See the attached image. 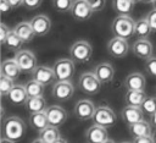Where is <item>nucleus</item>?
I'll return each mask as SVG.
<instances>
[{
  "label": "nucleus",
  "instance_id": "2",
  "mask_svg": "<svg viewBox=\"0 0 156 143\" xmlns=\"http://www.w3.org/2000/svg\"><path fill=\"white\" fill-rule=\"evenodd\" d=\"M111 32L115 37L130 39L135 35V21L129 15H118L111 23Z\"/></svg>",
  "mask_w": 156,
  "mask_h": 143
},
{
  "label": "nucleus",
  "instance_id": "45",
  "mask_svg": "<svg viewBox=\"0 0 156 143\" xmlns=\"http://www.w3.org/2000/svg\"><path fill=\"white\" fill-rule=\"evenodd\" d=\"M152 7L156 10V0H154V1H152Z\"/></svg>",
  "mask_w": 156,
  "mask_h": 143
},
{
  "label": "nucleus",
  "instance_id": "30",
  "mask_svg": "<svg viewBox=\"0 0 156 143\" xmlns=\"http://www.w3.org/2000/svg\"><path fill=\"white\" fill-rule=\"evenodd\" d=\"M112 7L119 15H129L133 11L134 2L130 0H112Z\"/></svg>",
  "mask_w": 156,
  "mask_h": 143
},
{
  "label": "nucleus",
  "instance_id": "44",
  "mask_svg": "<svg viewBox=\"0 0 156 143\" xmlns=\"http://www.w3.org/2000/svg\"><path fill=\"white\" fill-rule=\"evenodd\" d=\"M143 2H146V4H152V1L154 0H141Z\"/></svg>",
  "mask_w": 156,
  "mask_h": 143
},
{
  "label": "nucleus",
  "instance_id": "11",
  "mask_svg": "<svg viewBox=\"0 0 156 143\" xmlns=\"http://www.w3.org/2000/svg\"><path fill=\"white\" fill-rule=\"evenodd\" d=\"M95 105L91 100L89 99H80L74 105V115L82 120V121H85V120H91L93 116H94V112H95Z\"/></svg>",
  "mask_w": 156,
  "mask_h": 143
},
{
  "label": "nucleus",
  "instance_id": "6",
  "mask_svg": "<svg viewBox=\"0 0 156 143\" xmlns=\"http://www.w3.org/2000/svg\"><path fill=\"white\" fill-rule=\"evenodd\" d=\"M52 68H54L57 81H71L76 71L74 61L72 59H66V57L56 60Z\"/></svg>",
  "mask_w": 156,
  "mask_h": 143
},
{
  "label": "nucleus",
  "instance_id": "21",
  "mask_svg": "<svg viewBox=\"0 0 156 143\" xmlns=\"http://www.w3.org/2000/svg\"><path fill=\"white\" fill-rule=\"evenodd\" d=\"M9 101L12 103L13 105H24L26 101L28 100V94L26 90V87L22 84H16L12 87L10 93L7 94Z\"/></svg>",
  "mask_w": 156,
  "mask_h": 143
},
{
  "label": "nucleus",
  "instance_id": "14",
  "mask_svg": "<svg viewBox=\"0 0 156 143\" xmlns=\"http://www.w3.org/2000/svg\"><path fill=\"white\" fill-rule=\"evenodd\" d=\"M49 123L56 127L62 126L67 120V112L66 110L60 105H50L45 109Z\"/></svg>",
  "mask_w": 156,
  "mask_h": 143
},
{
  "label": "nucleus",
  "instance_id": "40",
  "mask_svg": "<svg viewBox=\"0 0 156 143\" xmlns=\"http://www.w3.org/2000/svg\"><path fill=\"white\" fill-rule=\"evenodd\" d=\"M133 142L135 143H154V137L152 134H149V136H141V137H135L133 139Z\"/></svg>",
  "mask_w": 156,
  "mask_h": 143
},
{
  "label": "nucleus",
  "instance_id": "35",
  "mask_svg": "<svg viewBox=\"0 0 156 143\" xmlns=\"http://www.w3.org/2000/svg\"><path fill=\"white\" fill-rule=\"evenodd\" d=\"M145 70L149 76L156 78V56H151L145 60Z\"/></svg>",
  "mask_w": 156,
  "mask_h": 143
},
{
  "label": "nucleus",
  "instance_id": "17",
  "mask_svg": "<svg viewBox=\"0 0 156 143\" xmlns=\"http://www.w3.org/2000/svg\"><path fill=\"white\" fill-rule=\"evenodd\" d=\"M121 116L123 119V121L127 125L138 122L140 120H143L144 117V112L141 110L140 106H135V105H129L127 104V106H124L121 111Z\"/></svg>",
  "mask_w": 156,
  "mask_h": 143
},
{
  "label": "nucleus",
  "instance_id": "1",
  "mask_svg": "<svg viewBox=\"0 0 156 143\" xmlns=\"http://www.w3.org/2000/svg\"><path fill=\"white\" fill-rule=\"evenodd\" d=\"M2 139L1 142H16L20 141L26 133V123L18 116H9L2 119L1 126Z\"/></svg>",
  "mask_w": 156,
  "mask_h": 143
},
{
  "label": "nucleus",
  "instance_id": "26",
  "mask_svg": "<svg viewBox=\"0 0 156 143\" xmlns=\"http://www.w3.org/2000/svg\"><path fill=\"white\" fill-rule=\"evenodd\" d=\"M26 109L29 112H40V111H45L46 106V101L44 99L43 95L39 97H29L28 100L26 101Z\"/></svg>",
  "mask_w": 156,
  "mask_h": 143
},
{
  "label": "nucleus",
  "instance_id": "3",
  "mask_svg": "<svg viewBox=\"0 0 156 143\" xmlns=\"http://www.w3.org/2000/svg\"><path fill=\"white\" fill-rule=\"evenodd\" d=\"M69 55L74 62L78 64L88 62L93 55V46L87 40H78L72 44L69 49Z\"/></svg>",
  "mask_w": 156,
  "mask_h": 143
},
{
  "label": "nucleus",
  "instance_id": "39",
  "mask_svg": "<svg viewBox=\"0 0 156 143\" xmlns=\"http://www.w3.org/2000/svg\"><path fill=\"white\" fill-rule=\"evenodd\" d=\"M147 20H149V23L152 28V32H156V10L154 9L152 11H150L147 15H146Z\"/></svg>",
  "mask_w": 156,
  "mask_h": 143
},
{
  "label": "nucleus",
  "instance_id": "18",
  "mask_svg": "<svg viewBox=\"0 0 156 143\" xmlns=\"http://www.w3.org/2000/svg\"><path fill=\"white\" fill-rule=\"evenodd\" d=\"M61 133L58 131V127L49 125L48 127H45L44 130L39 131V136L37 142L40 143H58L61 142Z\"/></svg>",
  "mask_w": 156,
  "mask_h": 143
},
{
  "label": "nucleus",
  "instance_id": "22",
  "mask_svg": "<svg viewBox=\"0 0 156 143\" xmlns=\"http://www.w3.org/2000/svg\"><path fill=\"white\" fill-rule=\"evenodd\" d=\"M95 75L101 81V83H110L115 76V68L108 62H101L94 68Z\"/></svg>",
  "mask_w": 156,
  "mask_h": 143
},
{
  "label": "nucleus",
  "instance_id": "38",
  "mask_svg": "<svg viewBox=\"0 0 156 143\" xmlns=\"http://www.w3.org/2000/svg\"><path fill=\"white\" fill-rule=\"evenodd\" d=\"M10 31H11V29H10L5 23H1V24H0V42H1V44H5L6 38H7L9 33H10Z\"/></svg>",
  "mask_w": 156,
  "mask_h": 143
},
{
  "label": "nucleus",
  "instance_id": "23",
  "mask_svg": "<svg viewBox=\"0 0 156 143\" xmlns=\"http://www.w3.org/2000/svg\"><path fill=\"white\" fill-rule=\"evenodd\" d=\"M13 31L17 33V35L23 40V43H29L35 37V33L32 28V24L29 21H22L17 23L13 28Z\"/></svg>",
  "mask_w": 156,
  "mask_h": 143
},
{
  "label": "nucleus",
  "instance_id": "19",
  "mask_svg": "<svg viewBox=\"0 0 156 143\" xmlns=\"http://www.w3.org/2000/svg\"><path fill=\"white\" fill-rule=\"evenodd\" d=\"M0 72H1L2 76H6V77H9V78L15 81V79H17L20 77L22 70H21V67L18 66L17 61L13 57V59H5V60H2Z\"/></svg>",
  "mask_w": 156,
  "mask_h": 143
},
{
  "label": "nucleus",
  "instance_id": "5",
  "mask_svg": "<svg viewBox=\"0 0 156 143\" xmlns=\"http://www.w3.org/2000/svg\"><path fill=\"white\" fill-rule=\"evenodd\" d=\"M91 120L96 125H100V126H104L106 128H110V127L115 126V123L117 121V117H116L115 111L110 106L100 105V106H98L95 109V112H94V116H93Z\"/></svg>",
  "mask_w": 156,
  "mask_h": 143
},
{
  "label": "nucleus",
  "instance_id": "16",
  "mask_svg": "<svg viewBox=\"0 0 156 143\" xmlns=\"http://www.w3.org/2000/svg\"><path fill=\"white\" fill-rule=\"evenodd\" d=\"M29 22L37 37H43L51 29V21L46 15H37Z\"/></svg>",
  "mask_w": 156,
  "mask_h": 143
},
{
  "label": "nucleus",
  "instance_id": "7",
  "mask_svg": "<svg viewBox=\"0 0 156 143\" xmlns=\"http://www.w3.org/2000/svg\"><path fill=\"white\" fill-rule=\"evenodd\" d=\"M15 60L17 61L18 66L23 72H33L35 70L37 65V57L30 50H18L15 54Z\"/></svg>",
  "mask_w": 156,
  "mask_h": 143
},
{
  "label": "nucleus",
  "instance_id": "34",
  "mask_svg": "<svg viewBox=\"0 0 156 143\" xmlns=\"http://www.w3.org/2000/svg\"><path fill=\"white\" fill-rule=\"evenodd\" d=\"M72 5H73V0H52V6L58 12L71 11Z\"/></svg>",
  "mask_w": 156,
  "mask_h": 143
},
{
  "label": "nucleus",
  "instance_id": "46",
  "mask_svg": "<svg viewBox=\"0 0 156 143\" xmlns=\"http://www.w3.org/2000/svg\"><path fill=\"white\" fill-rule=\"evenodd\" d=\"M152 137H154V141H155V142H156V131H155V132H154V134H152Z\"/></svg>",
  "mask_w": 156,
  "mask_h": 143
},
{
  "label": "nucleus",
  "instance_id": "27",
  "mask_svg": "<svg viewBox=\"0 0 156 143\" xmlns=\"http://www.w3.org/2000/svg\"><path fill=\"white\" fill-rule=\"evenodd\" d=\"M145 98H146L145 90H132V89H128L126 95H124L126 103L129 104V105H135V106H140L143 104V101L145 100Z\"/></svg>",
  "mask_w": 156,
  "mask_h": 143
},
{
  "label": "nucleus",
  "instance_id": "43",
  "mask_svg": "<svg viewBox=\"0 0 156 143\" xmlns=\"http://www.w3.org/2000/svg\"><path fill=\"white\" fill-rule=\"evenodd\" d=\"M151 125H152L154 127H156V111L151 115Z\"/></svg>",
  "mask_w": 156,
  "mask_h": 143
},
{
  "label": "nucleus",
  "instance_id": "9",
  "mask_svg": "<svg viewBox=\"0 0 156 143\" xmlns=\"http://www.w3.org/2000/svg\"><path fill=\"white\" fill-rule=\"evenodd\" d=\"M74 86L71 81H57L52 86V97L58 101H66L72 98Z\"/></svg>",
  "mask_w": 156,
  "mask_h": 143
},
{
  "label": "nucleus",
  "instance_id": "47",
  "mask_svg": "<svg viewBox=\"0 0 156 143\" xmlns=\"http://www.w3.org/2000/svg\"><path fill=\"white\" fill-rule=\"evenodd\" d=\"M130 1H133L134 4H136V2H139V1H141V0H130Z\"/></svg>",
  "mask_w": 156,
  "mask_h": 143
},
{
  "label": "nucleus",
  "instance_id": "4",
  "mask_svg": "<svg viewBox=\"0 0 156 143\" xmlns=\"http://www.w3.org/2000/svg\"><path fill=\"white\" fill-rule=\"evenodd\" d=\"M78 88L84 94L94 95L99 93L101 88V81L98 78L95 72H84L78 79Z\"/></svg>",
  "mask_w": 156,
  "mask_h": 143
},
{
  "label": "nucleus",
  "instance_id": "28",
  "mask_svg": "<svg viewBox=\"0 0 156 143\" xmlns=\"http://www.w3.org/2000/svg\"><path fill=\"white\" fill-rule=\"evenodd\" d=\"M152 32L147 17H141L135 21V35L138 38H147Z\"/></svg>",
  "mask_w": 156,
  "mask_h": 143
},
{
  "label": "nucleus",
  "instance_id": "15",
  "mask_svg": "<svg viewBox=\"0 0 156 143\" xmlns=\"http://www.w3.org/2000/svg\"><path fill=\"white\" fill-rule=\"evenodd\" d=\"M32 78H34L35 81L43 83L44 86H49V84H51V83L55 82L56 75H55L52 67L44 66V65H39V66H37L35 70L32 72Z\"/></svg>",
  "mask_w": 156,
  "mask_h": 143
},
{
  "label": "nucleus",
  "instance_id": "12",
  "mask_svg": "<svg viewBox=\"0 0 156 143\" xmlns=\"http://www.w3.org/2000/svg\"><path fill=\"white\" fill-rule=\"evenodd\" d=\"M85 138L90 143H106L110 142L107 128L96 123H93L85 131Z\"/></svg>",
  "mask_w": 156,
  "mask_h": 143
},
{
  "label": "nucleus",
  "instance_id": "10",
  "mask_svg": "<svg viewBox=\"0 0 156 143\" xmlns=\"http://www.w3.org/2000/svg\"><path fill=\"white\" fill-rule=\"evenodd\" d=\"M69 12L74 20L80 21V22L89 20L91 15L94 13L88 0H73V5Z\"/></svg>",
  "mask_w": 156,
  "mask_h": 143
},
{
  "label": "nucleus",
  "instance_id": "25",
  "mask_svg": "<svg viewBox=\"0 0 156 143\" xmlns=\"http://www.w3.org/2000/svg\"><path fill=\"white\" fill-rule=\"evenodd\" d=\"M29 125H30V127H32L33 130H35V131H41V130H44L45 127H48L50 123H49L46 112H45V111L30 112V115H29Z\"/></svg>",
  "mask_w": 156,
  "mask_h": 143
},
{
  "label": "nucleus",
  "instance_id": "20",
  "mask_svg": "<svg viewBox=\"0 0 156 143\" xmlns=\"http://www.w3.org/2000/svg\"><path fill=\"white\" fill-rule=\"evenodd\" d=\"M124 87L127 89H132V90H144L146 87V79L143 73L133 72L126 77Z\"/></svg>",
  "mask_w": 156,
  "mask_h": 143
},
{
  "label": "nucleus",
  "instance_id": "8",
  "mask_svg": "<svg viewBox=\"0 0 156 143\" xmlns=\"http://www.w3.org/2000/svg\"><path fill=\"white\" fill-rule=\"evenodd\" d=\"M107 51H108V54L111 56L117 57V59L127 56V54L129 53L128 39L113 35V38L110 39L108 43H107Z\"/></svg>",
  "mask_w": 156,
  "mask_h": 143
},
{
  "label": "nucleus",
  "instance_id": "41",
  "mask_svg": "<svg viewBox=\"0 0 156 143\" xmlns=\"http://www.w3.org/2000/svg\"><path fill=\"white\" fill-rule=\"evenodd\" d=\"M11 9H12V7H11V5L7 2V0H1V2H0V11H1V13H6V12H9Z\"/></svg>",
  "mask_w": 156,
  "mask_h": 143
},
{
  "label": "nucleus",
  "instance_id": "36",
  "mask_svg": "<svg viewBox=\"0 0 156 143\" xmlns=\"http://www.w3.org/2000/svg\"><path fill=\"white\" fill-rule=\"evenodd\" d=\"M88 2L94 12H100L106 5V0H88Z\"/></svg>",
  "mask_w": 156,
  "mask_h": 143
},
{
  "label": "nucleus",
  "instance_id": "24",
  "mask_svg": "<svg viewBox=\"0 0 156 143\" xmlns=\"http://www.w3.org/2000/svg\"><path fill=\"white\" fill-rule=\"evenodd\" d=\"M128 130H129V133L133 138L151 134V125L147 121H145L144 119L138 121V122L128 125Z\"/></svg>",
  "mask_w": 156,
  "mask_h": 143
},
{
  "label": "nucleus",
  "instance_id": "42",
  "mask_svg": "<svg viewBox=\"0 0 156 143\" xmlns=\"http://www.w3.org/2000/svg\"><path fill=\"white\" fill-rule=\"evenodd\" d=\"M7 2L11 5L12 9H16L23 5V0H7Z\"/></svg>",
  "mask_w": 156,
  "mask_h": 143
},
{
  "label": "nucleus",
  "instance_id": "32",
  "mask_svg": "<svg viewBox=\"0 0 156 143\" xmlns=\"http://www.w3.org/2000/svg\"><path fill=\"white\" fill-rule=\"evenodd\" d=\"M140 108H141L144 114L151 116L156 111V98L155 97H146L145 100L143 101V104L140 105Z\"/></svg>",
  "mask_w": 156,
  "mask_h": 143
},
{
  "label": "nucleus",
  "instance_id": "33",
  "mask_svg": "<svg viewBox=\"0 0 156 143\" xmlns=\"http://www.w3.org/2000/svg\"><path fill=\"white\" fill-rule=\"evenodd\" d=\"M13 86H15L13 79L1 75V77H0V93L2 97H7V94L10 93V90L12 89Z\"/></svg>",
  "mask_w": 156,
  "mask_h": 143
},
{
  "label": "nucleus",
  "instance_id": "37",
  "mask_svg": "<svg viewBox=\"0 0 156 143\" xmlns=\"http://www.w3.org/2000/svg\"><path fill=\"white\" fill-rule=\"evenodd\" d=\"M43 0H23V6L27 10H35L41 5Z\"/></svg>",
  "mask_w": 156,
  "mask_h": 143
},
{
  "label": "nucleus",
  "instance_id": "13",
  "mask_svg": "<svg viewBox=\"0 0 156 143\" xmlns=\"http://www.w3.org/2000/svg\"><path fill=\"white\" fill-rule=\"evenodd\" d=\"M132 51L136 57L146 60L152 56L154 48L147 38H138L132 45Z\"/></svg>",
  "mask_w": 156,
  "mask_h": 143
},
{
  "label": "nucleus",
  "instance_id": "31",
  "mask_svg": "<svg viewBox=\"0 0 156 143\" xmlns=\"http://www.w3.org/2000/svg\"><path fill=\"white\" fill-rule=\"evenodd\" d=\"M22 44H23V40L17 35V33H16L13 29H11L10 33H9V35H7V38H6V42H5L4 45H5L9 50H11V51H18V50H21Z\"/></svg>",
  "mask_w": 156,
  "mask_h": 143
},
{
  "label": "nucleus",
  "instance_id": "29",
  "mask_svg": "<svg viewBox=\"0 0 156 143\" xmlns=\"http://www.w3.org/2000/svg\"><path fill=\"white\" fill-rule=\"evenodd\" d=\"M26 90H27V94L28 97H39V95H43L44 92H45V86L38 81H35L34 78H32L30 81H28L26 84Z\"/></svg>",
  "mask_w": 156,
  "mask_h": 143
}]
</instances>
